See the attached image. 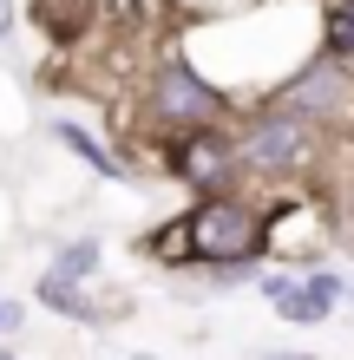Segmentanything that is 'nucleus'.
Segmentation results:
<instances>
[{
  "label": "nucleus",
  "instance_id": "obj_1",
  "mask_svg": "<svg viewBox=\"0 0 354 360\" xmlns=\"http://www.w3.org/2000/svg\"><path fill=\"white\" fill-rule=\"evenodd\" d=\"M263 217L236 197H210L184 217V256L197 262H256L263 256Z\"/></svg>",
  "mask_w": 354,
  "mask_h": 360
},
{
  "label": "nucleus",
  "instance_id": "obj_2",
  "mask_svg": "<svg viewBox=\"0 0 354 360\" xmlns=\"http://www.w3.org/2000/svg\"><path fill=\"white\" fill-rule=\"evenodd\" d=\"M151 112L171 118V124H191V131H210V124L223 118V92H210L184 59H164L158 86H151Z\"/></svg>",
  "mask_w": 354,
  "mask_h": 360
},
{
  "label": "nucleus",
  "instance_id": "obj_3",
  "mask_svg": "<svg viewBox=\"0 0 354 360\" xmlns=\"http://www.w3.org/2000/svg\"><path fill=\"white\" fill-rule=\"evenodd\" d=\"M308 151H315V131H308L302 112H263L243 131L236 158H249L256 171H296V164H308Z\"/></svg>",
  "mask_w": 354,
  "mask_h": 360
},
{
  "label": "nucleus",
  "instance_id": "obj_4",
  "mask_svg": "<svg viewBox=\"0 0 354 360\" xmlns=\"http://www.w3.org/2000/svg\"><path fill=\"white\" fill-rule=\"evenodd\" d=\"M230 171H236V151L217 131H191V138L177 144V177L184 184H197V190H210V197H217V190L230 184Z\"/></svg>",
  "mask_w": 354,
  "mask_h": 360
},
{
  "label": "nucleus",
  "instance_id": "obj_5",
  "mask_svg": "<svg viewBox=\"0 0 354 360\" xmlns=\"http://www.w3.org/2000/svg\"><path fill=\"white\" fill-rule=\"evenodd\" d=\"M269 295H276V308L289 314V321H322L328 308L341 302V275H308V282H269Z\"/></svg>",
  "mask_w": 354,
  "mask_h": 360
},
{
  "label": "nucleus",
  "instance_id": "obj_6",
  "mask_svg": "<svg viewBox=\"0 0 354 360\" xmlns=\"http://www.w3.org/2000/svg\"><path fill=\"white\" fill-rule=\"evenodd\" d=\"M33 20L46 27V39L72 46V39L86 33V20H92V0H33Z\"/></svg>",
  "mask_w": 354,
  "mask_h": 360
},
{
  "label": "nucleus",
  "instance_id": "obj_7",
  "mask_svg": "<svg viewBox=\"0 0 354 360\" xmlns=\"http://www.w3.org/2000/svg\"><path fill=\"white\" fill-rule=\"evenodd\" d=\"M322 33H328V59H335L341 72H354V0H335V7H328Z\"/></svg>",
  "mask_w": 354,
  "mask_h": 360
},
{
  "label": "nucleus",
  "instance_id": "obj_8",
  "mask_svg": "<svg viewBox=\"0 0 354 360\" xmlns=\"http://www.w3.org/2000/svg\"><path fill=\"white\" fill-rule=\"evenodd\" d=\"M59 144H72V151L86 158L99 177H125V164H112V158H106V144H99V138H86L79 124H59Z\"/></svg>",
  "mask_w": 354,
  "mask_h": 360
},
{
  "label": "nucleus",
  "instance_id": "obj_9",
  "mask_svg": "<svg viewBox=\"0 0 354 360\" xmlns=\"http://www.w3.org/2000/svg\"><path fill=\"white\" fill-rule=\"evenodd\" d=\"M92 262H99V243L86 236V243L59 249V269H53V275H66V282H79V275H92Z\"/></svg>",
  "mask_w": 354,
  "mask_h": 360
},
{
  "label": "nucleus",
  "instance_id": "obj_10",
  "mask_svg": "<svg viewBox=\"0 0 354 360\" xmlns=\"http://www.w3.org/2000/svg\"><path fill=\"white\" fill-rule=\"evenodd\" d=\"M7 27H13V13H7V0H0V33H7Z\"/></svg>",
  "mask_w": 354,
  "mask_h": 360
},
{
  "label": "nucleus",
  "instance_id": "obj_11",
  "mask_svg": "<svg viewBox=\"0 0 354 360\" xmlns=\"http://www.w3.org/2000/svg\"><path fill=\"white\" fill-rule=\"evenodd\" d=\"M269 360H308V354H269Z\"/></svg>",
  "mask_w": 354,
  "mask_h": 360
},
{
  "label": "nucleus",
  "instance_id": "obj_12",
  "mask_svg": "<svg viewBox=\"0 0 354 360\" xmlns=\"http://www.w3.org/2000/svg\"><path fill=\"white\" fill-rule=\"evenodd\" d=\"M0 328H7V302H0Z\"/></svg>",
  "mask_w": 354,
  "mask_h": 360
},
{
  "label": "nucleus",
  "instance_id": "obj_13",
  "mask_svg": "<svg viewBox=\"0 0 354 360\" xmlns=\"http://www.w3.org/2000/svg\"><path fill=\"white\" fill-rule=\"evenodd\" d=\"M0 360H7V354H0Z\"/></svg>",
  "mask_w": 354,
  "mask_h": 360
}]
</instances>
